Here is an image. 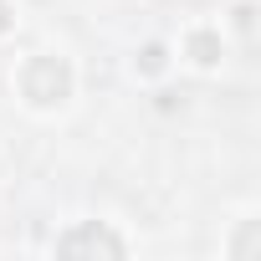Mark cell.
Segmentation results:
<instances>
[{
    "mask_svg": "<svg viewBox=\"0 0 261 261\" xmlns=\"http://www.w3.org/2000/svg\"><path fill=\"white\" fill-rule=\"evenodd\" d=\"M0 26H6V11H0Z\"/></svg>",
    "mask_w": 261,
    "mask_h": 261,
    "instance_id": "1",
    "label": "cell"
}]
</instances>
